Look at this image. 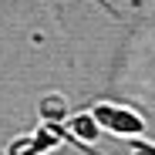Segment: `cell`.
Wrapping results in <instances>:
<instances>
[{"label": "cell", "mask_w": 155, "mask_h": 155, "mask_svg": "<svg viewBox=\"0 0 155 155\" xmlns=\"http://www.w3.org/2000/svg\"><path fill=\"white\" fill-rule=\"evenodd\" d=\"M41 118H44L47 125H61V121L68 118V101H64L61 94H47V98H41Z\"/></svg>", "instance_id": "cell-4"}, {"label": "cell", "mask_w": 155, "mask_h": 155, "mask_svg": "<svg viewBox=\"0 0 155 155\" xmlns=\"http://www.w3.org/2000/svg\"><path fill=\"white\" fill-rule=\"evenodd\" d=\"M61 138H64L61 125H47V121H44V128H37L34 135L17 138V142L7 148V155H44V152H51V148H58Z\"/></svg>", "instance_id": "cell-2"}, {"label": "cell", "mask_w": 155, "mask_h": 155, "mask_svg": "<svg viewBox=\"0 0 155 155\" xmlns=\"http://www.w3.org/2000/svg\"><path fill=\"white\" fill-rule=\"evenodd\" d=\"M132 155H155V145H152V142H142V138H135V145H132Z\"/></svg>", "instance_id": "cell-5"}, {"label": "cell", "mask_w": 155, "mask_h": 155, "mask_svg": "<svg viewBox=\"0 0 155 155\" xmlns=\"http://www.w3.org/2000/svg\"><path fill=\"white\" fill-rule=\"evenodd\" d=\"M61 132H64V128H61ZM64 138H71L74 145H81V142H94V138H101V125L94 121V115H78V118H71Z\"/></svg>", "instance_id": "cell-3"}, {"label": "cell", "mask_w": 155, "mask_h": 155, "mask_svg": "<svg viewBox=\"0 0 155 155\" xmlns=\"http://www.w3.org/2000/svg\"><path fill=\"white\" fill-rule=\"evenodd\" d=\"M94 121L101 125V132L108 135H142L145 132V118L135 111V108H125V105H108V101H101V105H94Z\"/></svg>", "instance_id": "cell-1"}]
</instances>
